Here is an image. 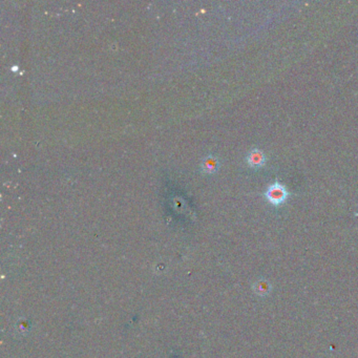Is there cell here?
Instances as JSON below:
<instances>
[{"label": "cell", "mask_w": 358, "mask_h": 358, "mask_svg": "<svg viewBox=\"0 0 358 358\" xmlns=\"http://www.w3.org/2000/svg\"><path fill=\"white\" fill-rule=\"evenodd\" d=\"M220 168V161L219 159L213 156V155H208L205 158H203L201 162V172L207 175H212L214 173H217Z\"/></svg>", "instance_id": "3"}, {"label": "cell", "mask_w": 358, "mask_h": 358, "mask_svg": "<svg viewBox=\"0 0 358 358\" xmlns=\"http://www.w3.org/2000/svg\"><path fill=\"white\" fill-rule=\"evenodd\" d=\"M246 162L251 168L258 169V168H261V167L266 164L267 157L262 150L258 148H253L248 153L246 157Z\"/></svg>", "instance_id": "2"}, {"label": "cell", "mask_w": 358, "mask_h": 358, "mask_svg": "<svg viewBox=\"0 0 358 358\" xmlns=\"http://www.w3.org/2000/svg\"><path fill=\"white\" fill-rule=\"evenodd\" d=\"M265 197L271 205L280 206L289 199L290 193L288 192V189L285 187V185L276 181L267 188Z\"/></svg>", "instance_id": "1"}]
</instances>
